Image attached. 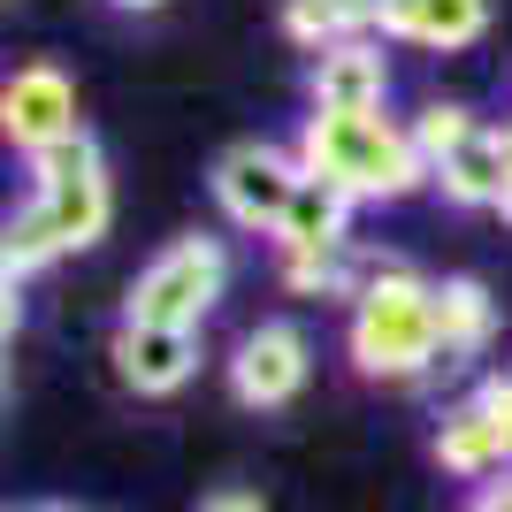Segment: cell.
<instances>
[{
  "mask_svg": "<svg viewBox=\"0 0 512 512\" xmlns=\"http://www.w3.org/2000/svg\"><path fill=\"white\" fill-rule=\"evenodd\" d=\"M291 153H299L306 176H329L352 199H406L428 184V161L413 146V130H398L383 107L375 115H329V107H314L299 123V146Z\"/></svg>",
  "mask_w": 512,
  "mask_h": 512,
  "instance_id": "obj_1",
  "label": "cell"
},
{
  "mask_svg": "<svg viewBox=\"0 0 512 512\" xmlns=\"http://www.w3.org/2000/svg\"><path fill=\"white\" fill-rule=\"evenodd\" d=\"M352 367L367 383H421L428 367L444 360L436 337V283H421L413 268H375L352 299Z\"/></svg>",
  "mask_w": 512,
  "mask_h": 512,
  "instance_id": "obj_2",
  "label": "cell"
},
{
  "mask_svg": "<svg viewBox=\"0 0 512 512\" xmlns=\"http://www.w3.org/2000/svg\"><path fill=\"white\" fill-rule=\"evenodd\" d=\"M107 214H115V192H107V161L85 176H69V184H46V192H31V207L8 222V237H0V268H8V283L39 276L46 260L62 253H85V245H100L107 237Z\"/></svg>",
  "mask_w": 512,
  "mask_h": 512,
  "instance_id": "obj_3",
  "label": "cell"
},
{
  "mask_svg": "<svg viewBox=\"0 0 512 512\" xmlns=\"http://www.w3.org/2000/svg\"><path fill=\"white\" fill-rule=\"evenodd\" d=\"M222 291H230V253L214 237H176L130 276L123 321H138V329H199Z\"/></svg>",
  "mask_w": 512,
  "mask_h": 512,
  "instance_id": "obj_4",
  "label": "cell"
},
{
  "mask_svg": "<svg viewBox=\"0 0 512 512\" xmlns=\"http://www.w3.org/2000/svg\"><path fill=\"white\" fill-rule=\"evenodd\" d=\"M413 146L451 207H505V130H490L474 107H421Z\"/></svg>",
  "mask_w": 512,
  "mask_h": 512,
  "instance_id": "obj_5",
  "label": "cell"
},
{
  "mask_svg": "<svg viewBox=\"0 0 512 512\" xmlns=\"http://www.w3.org/2000/svg\"><path fill=\"white\" fill-rule=\"evenodd\" d=\"M207 184H214V207L230 214L237 230L276 237L283 214H291V199H299V184H306V169H299V153L268 146V138H237V146L214 161Z\"/></svg>",
  "mask_w": 512,
  "mask_h": 512,
  "instance_id": "obj_6",
  "label": "cell"
},
{
  "mask_svg": "<svg viewBox=\"0 0 512 512\" xmlns=\"http://www.w3.org/2000/svg\"><path fill=\"white\" fill-rule=\"evenodd\" d=\"M306 375H314V344H306L299 321H260V329H245L230 352V398L253 413H276L291 406L306 390Z\"/></svg>",
  "mask_w": 512,
  "mask_h": 512,
  "instance_id": "obj_7",
  "label": "cell"
},
{
  "mask_svg": "<svg viewBox=\"0 0 512 512\" xmlns=\"http://www.w3.org/2000/svg\"><path fill=\"white\" fill-rule=\"evenodd\" d=\"M0 130H8V146L31 161V153L62 146V138H77L85 130V115H77V85H69L54 62H23L8 85H0Z\"/></svg>",
  "mask_w": 512,
  "mask_h": 512,
  "instance_id": "obj_8",
  "label": "cell"
},
{
  "mask_svg": "<svg viewBox=\"0 0 512 512\" xmlns=\"http://www.w3.org/2000/svg\"><path fill=\"white\" fill-rule=\"evenodd\" d=\"M306 100L329 107V115H375L390 100V62H383V39H344L329 54L306 62Z\"/></svg>",
  "mask_w": 512,
  "mask_h": 512,
  "instance_id": "obj_9",
  "label": "cell"
},
{
  "mask_svg": "<svg viewBox=\"0 0 512 512\" xmlns=\"http://www.w3.org/2000/svg\"><path fill=\"white\" fill-rule=\"evenodd\" d=\"M115 375L138 398L184 390L199 375V329H138V321H115Z\"/></svg>",
  "mask_w": 512,
  "mask_h": 512,
  "instance_id": "obj_10",
  "label": "cell"
},
{
  "mask_svg": "<svg viewBox=\"0 0 512 512\" xmlns=\"http://www.w3.org/2000/svg\"><path fill=\"white\" fill-rule=\"evenodd\" d=\"M375 31L459 54V46H474L490 31V0H375Z\"/></svg>",
  "mask_w": 512,
  "mask_h": 512,
  "instance_id": "obj_11",
  "label": "cell"
},
{
  "mask_svg": "<svg viewBox=\"0 0 512 512\" xmlns=\"http://www.w3.org/2000/svg\"><path fill=\"white\" fill-rule=\"evenodd\" d=\"M352 207H360V199L344 192V184L306 176L291 214H283V230H276V245L283 253H344V245H352Z\"/></svg>",
  "mask_w": 512,
  "mask_h": 512,
  "instance_id": "obj_12",
  "label": "cell"
},
{
  "mask_svg": "<svg viewBox=\"0 0 512 512\" xmlns=\"http://www.w3.org/2000/svg\"><path fill=\"white\" fill-rule=\"evenodd\" d=\"M436 467L444 474H512V444L497 436V421L474 398H459V406L444 413V428H436Z\"/></svg>",
  "mask_w": 512,
  "mask_h": 512,
  "instance_id": "obj_13",
  "label": "cell"
},
{
  "mask_svg": "<svg viewBox=\"0 0 512 512\" xmlns=\"http://www.w3.org/2000/svg\"><path fill=\"white\" fill-rule=\"evenodd\" d=\"M436 337H444V360H467L497 337V299L474 276H444L436 283Z\"/></svg>",
  "mask_w": 512,
  "mask_h": 512,
  "instance_id": "obj_14",
  "label": "cell"
},
{
  "mask_svg": "<svg viewBox=\"0 0 512 512\" xmlns=\"http://www.w3.org/2000/svg\"><path fill=\"white\" fill-rule=\"evenodd\" d=\"M367 31H375V0H283V39L306 54H329Z\"/></svg>",
  "mask_w": 512,
  "mask_h": 512,
  "instance_id": "obj_15",
  "label": "cell"
},
{
  "mask_svg": "<svg viewBox=\"0 0 512 512\" xmlns=\"http://www.w3.org/2000/svg\"><path fill=\"white\" fill-rule=\"evenodd\" d=\"M283 283L314 299H360V283L344 276V253H283Z\"/></svg>",
  "mask_w": 512,
  "mask_h": 512,
  "instance_id": "obj_16",
  "label": "cell"
},
{
  "mask_svg": "<svg viewBox=\"0 0 512 512\" xmlns=\"http://www.w3.org/2000/svg\"><path fill=\"white\" fill-rule=\"evenodd\" d=\"M100 169V138L92 130H77V138H62V146L31 153V192H46V184H69V176Z\"/></svg>",
  "mask_w": 512,
  "mask_h": 512,
  "instance_id": "obj_17",
  "label": "cell"
},
{
  "mask_svg": "<svg viewBox=\"0 0 512 512\" xmlns=\"http://www.w3.org/2000/svg\"><path fill=\"white\" fill-rule=\"evenodd\" d=\"M199 512H268L253 490H214V497H199Z\"/></svg>",
  "mask_w": 512,
  "mask_h": 512,
  "instance_id": "obj_18",
  "label": "cell"
},
{
  "mask_svg": "<svg viewBox=\"0 0 512 512\" xmlns=\"http://www.w3.org/2000/svg\"><path fill=\"white\" fill-rule=\"evenodd\" d=\"M474 512H512V474H505V482H490V490L474 497Z\"/></svg>",
  "mask_w": 512,
  "mask_h": 512,
  "instance_id": "obj_19",
  "label": "cell"
},
{
  "mask_svg": "<svg viewBox=\"0 0 512 512\" xmlns=\"http://www.w3.org/2000/svg\"><path fill=\"white\" fill-rule=\"evenodd\" d=\"M107 8H123V16H153V8H169V0H107Z\"/></svg>",
  "mask_w": 512,
  "mask_h": 512,
  "instance_id": "obj_20",
  "label": "cell"
},
{
  "mask_svg": "<svg viewBox=\"0 0 512 512\" xmlns=\"http://www.w3.org/2000/svg\"><path fill=\"white\" fill-rule=\"evenodd\" d=\"M497 214L512 222V130H505V207H497Z\"/></svg>",
  "mask_w": 512,
  "mask_h": 512,
  "instance_id": "obj_21",
  "label": "cell"
},
{
  "mask_svg": "<svg viewBox=\"0 0 512 512\" xmlns=\"http://www.w3.org/2000/svg\"><path fill=\"white\" fill-rule=\"evenodd\" d=\"M31 512H69V505H31Z\"/></svg>",
  "mask_w": 512,
  "mask_h": 512,
  "instance_id": "obj_22",
  "label": "cell"
}]
</instances>
